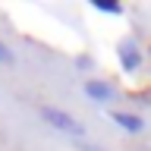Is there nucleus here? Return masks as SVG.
<instances>
[{"label":"nucleus","mask_w":151,"mask_h":151,"mask_svg":"<svg viewBox=\"0 0 151 151\" xmlns=\"http://www.w3.org/2000/svg\"><path fill=\"white\" fill-rule=\"evenodd\" d=\"M82 91H85V98L94 101V104H110V101H116V88H113L107 79H85Z\"/></svg>","instance_id":"3"},{"label":"nucleus","mask_w":151,"mask_h":151,"mask_svg":"<svg viewBox=\"0 0 151 151\" xmlns=\"http://www.w3.org/2000/svg\"><path fill=\"white\" fill-rule=\"evenodd\" d=\"M73 145H76V151H104L101 145H91V142H85V139L82 142H73Z\"/></svg>","instance_id":"7"},{"label":"nucleus","mask_w":151,"mask_h":151,"mask_svg":"<svg viewBox=\"0 0 151 151\" xmlns=\"http://www.w3.org/2000/svg\"><path fill=\"white\" fill-rule=\"evenodd\" d=\"M116 63H120V69H123L126 76L139 73L142 66H145V50H142V44H139L132 35L120 38V44H116Z\"/></svg>","instance_id":"2"},{"label":"nucleus","mask_w":151,"mask_h":151,"mask_svg":"<svg viewBox=\"0 0 151 151\" xmlns=\"http://www.w3.org/2000/svg\"><path fill=\"white\" fill-rule=\"evenodd\" d=\"M91 9H98L104 16H123L126 13V6H123L120 0H91Z\"/></svg>","instance_id":"5"},{"label":"nucleus","mask_w":151,"mask_h":151,"mask_svg":"<svg viewBox=\"0 0 151 151\" xmlns=\"http://www.w3.org/2000/svg\"><path fill=\"white\" fill-rule=\"evenodd\" d=\"M38 116H41L50 129L69 135L73 142H82V139H85V123H79L73 113L60 110V107H54V104H41V107H38Z\"/></svg>","instance_id":"1"},{"label":"nucleus","mask_w":151,"mask_h":151,"mask_svg":"<svg viewBox=\"0 0 151 151\" xmlns=\"http://www.w3.org/2000/svg\"><path fill=\"white\" fill-rule=\"evenodd\" d=\"M13 63H16V54H13V47L0 41V66H13Z\"/></svg>","instance_id":"6"},{"label":"nucleus","mask_w":151,"mask_h":151,"mask_svg":"<svg viewBox=\"0 0 151 151\" xmlns=\"http://www.w3.org/2000/svg\"><path fill=\"white\" fill-rule=\"evenodd\" d=\"M110 120L123 132H129V135H142L145 132V120H142L139 113H132V110H110Z\"/></svg>","instance_id":"4"}]
</instances>
